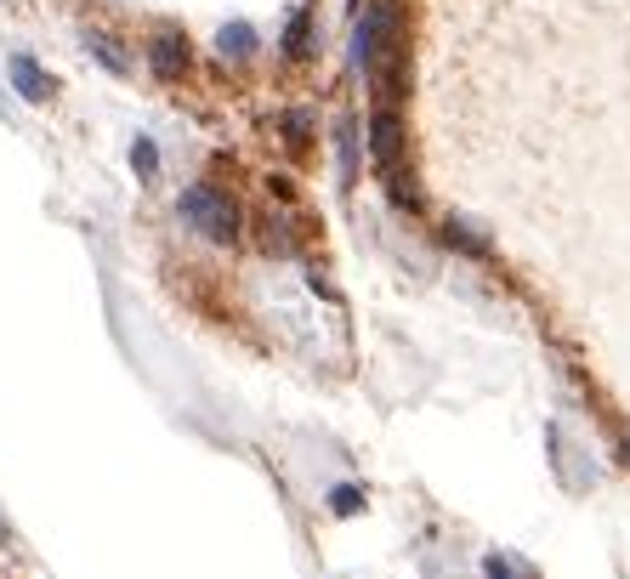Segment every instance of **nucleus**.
<instances>
[{"label": "nucleus", "mask_w": 630, "mask_h": 579, "mask_svg": "<svg viewBox=\"0 0 630 579\" xmlns=\"http://www.w3.org/2000/svg\"><path fill=\"white\" fill-rule=\"evenodd\" d=\"M176 211H182V222H188L193 233H205L210 245H239V239H245L239 205H233L222 188H210V182H193V188L176 199Z\"/></svg>", "instance_id": "f257e3e1"}, {"label": "nucleus", "mask_w": 630, "mask_h": 579, "mask_svg": "<svg viewBox=\"0 0 630 579\" xmlns=\"http://www.w3.org/2000/svg\"><path fill=\"white\" fill-rule=\"evenodd\" d=\"M148 69H154L159 80H182V74L193 69V52H188V40H182V29H154V40H148Z\"/></svg>", "instance_id": "f03ea898"}, {"label": "nucleus", "mask_w": 630, "mask_h": 579, "mask_svg": "<svg viewBox=\"0 0 630 579\" xmlns=\"http://www.w3.org/2000/svg\"><path fill=\"white\" fill-rule=\"evenodd\" d=\"M12 86H18V97L23 103H52V91H57V80L46 69H40L29 52H18L12 57Z\"/></svg>", "instance_id": "7ed1b4c3"}, {"label": "nucleus", "mask_w": 630, "mask_h": 579, "mask_svg": "<svg viewBox=\"0 0 630 579\" xmlns=\"http://www.w3.org/2000/svg\"><path fill=\"white\" fill-rule=\"evenodd\" d=\"M216 57L250 63V57H256V29H250V23H222V29H216Z\"/></svg>", "instance_id": "20e7f679"}, {"label": "nucleus", "mask_w": 630, "mask_h": 579, "mask_svg": "<svg viewBox=\"0 0 630 579\" xmlns=\"http://www.w3.org/2000/svg\"><path fill=\"white\" fill-rule=\"evenodd\" d=\"M279 137H284L290 154H307V148H313V114H307V108H284L279 114Z\"/></svg>", "instance_id": "39448f33"}, {"label": "nucleus", "mask_w": 630, "mask_h": 579, "mask_svg": "<svg viewBox=\"0 0 630 579\" xmlns=\"http://www.w3.org/2000/svg\"><path fill=\"white\" fill-rule=\"evenodd\" d=\"M313 52V12H307V6H296V12H290V23H284V57H307Z\"/></svg>", "instance_id": "423d86ee"}, {"label": "nucleus", "mask_w": 630, "mask_h": 579, "mask_svg": "<svg viewBox=\"0 0 630 579\" xmlns=\"http://www.w3.org/2000/svg\"><path fill=\"white\" fill-rule=\"evenodd\" d=\"M86 46H91V57H97L108 74H125V69H131V63H125V52H120V40L103 35V29H86Z\"/></svg>", "instance_id": "0eeeda50"}, {"label": "nucleus", "mask_w": 630, "mask_h": 579, "mask_svg": "<svg viewBox=\"0 0 630 579\" xmlns=\"http://www.w3.org/2000/svg\"><path fill=\"white\" fill-rule=\"evenodd\" d=\"M335 154H341V182L352 188V176H358V131H352V120L335 125Z\"/></svg>", "instance_id": "6e6552de"}, {"label": "nucleus", "mask_w": 630, "mask_h": 579, "mask_svg": "<svg viewBox=\"0 0 630 579\" xmlns=\"http://www.w3.org/2000/svg\"><path fill=\"white\" fill-rule=\"evenodd\" d=\"M443 245H455V250H466V256H477V262H489V245H483L466 222H443Z\"/></svg>", "instance_id": "1a4fd4ad"}, {"label": "nucleus", "mask_w": 630, "mask_h": 579, "mask_svg": "<svg viewBox=\"0 0 630 579\" xmlns=\"http://www.w3.org/2000/svg\"><path fill=\"white\" fill-rule=\"evenodd\" d=\"M131 171H137L142 182H154V176H159V148H154V137H137V142H131Z\"/></svg>", "instance_id": "9d476101"}, {"label": "nucleus", "mask_w": 630, "mask_h": 579, "mask_svg": "<svg viewBox=\"0 0 630 579\" xmlns=\"http://www.w3.org/2000/svg\"><path fill=\"white\" fill-rule=\"evenodd\" d=\"M330 511H335V517H358V511H364V489L335 483V489H330Z\"/></svg>", "instance_id": "9b49d317"}, {"label": "nucleus", "mask_w": 630, "mask_h": 579, "mask_svg": "<svg viewBox=\"0 0 630 579\" xmlns=\"http://www.w3.org/2000/svg\"><path fill=\"white\" fill-rule=\"evenodd\" d=\"M483 579H534V574H528V568H511L500 551H489V557H483Z\"/></svg>", "instance_id": "f8f14e48"}, {"label": "nucleus", "mask_w": 630, "mask_h": 579, "mask_svg": "<svg viewBox=\"0 0 630 579\" xmlns=\"http://www.w3.org/2000/svg\"><path fill=\"white\" fill-rule=\"evenodd\" d=\"M267 188H273V199H296V182H290V176H273Z\"/></svg>", "instance_id": "ddd939ff"}, {"label": "nucleus", "mask_w": 630, "mask_h": 579, "mask_svg": "<svg viewBox=\"0 0 630 579\" xmlns=\"http://www.w3.org/2000/svg\"><path fill=\"white\" fill-rule=\"evenodd\" d=\"M625 466H630V438H625Z\"/></svg>", "instance_id": "4468645a"}]
</instances>
